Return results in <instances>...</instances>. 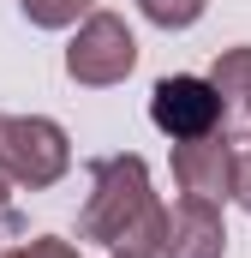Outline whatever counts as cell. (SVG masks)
I'll use <instances>...</instances> for the list:
<instances>
[{
    "mask_svg": "<svg viewBox=\"0 0 251 258\" xmlns=\"http://www.w3.org/2000/svg\"><path fill=\"white\" fill-rule=\"evenodd\" d=\"M162 198L150 186V162L144 156H96L90 162V198L78 210V240H96L108 252H138L150 240V222H156Z\"/></svg>",
    "mask_w": 251,
    "mask_h": 258,
    "instance_id": "obj_1",
    "label": "cell"
},
{
    "mask_svg": "<svg viewBox=\"0 0 251 258\" xmlns=\"http://www.w3.org/2000/svg\"><path fill=\"white\" fill-rule=\"evenodd\" d=\"M72 174V138L48 114H0V180L48 192Z\"/></svg>",
    "mask_w": 251,
    "mask_h": 258,
    "instance_id": "obj_2",
    "label": "cell"
},
{
    "mask_svg": "<svg viewBox=\"0 0 251 258\" xmlns=\"http://www.w3.org/2000/svg\"><path fill=\"white\" fill-rule=\"evenodd\" d=\"M138 66V36L120 12H84L72 24V42H66V78L84 84V90H108V84H126Z\"/></svg>",
    "mask_w": 251,
    "mask_h": 258,
    "instance_id": "obj_3",
    "label": "cell"
},
{
    "mask_svg": "<svg viewBox=\"0 0 251 258\" xmlns=\"http://www.w3.org/2000/svg\"><path fill=\"white\" fill-rule=\"evenodd\" d=\"M227 252V222H221V204H203V198H174L156 210L150 222V240L132 258H221Z\"/></svg>",
    "mask_w": 251,
    "mask_h": 258,
    "instance_id": "obj_4",
    "label": "cell"
},
{
    "mask_svg": "<svg viewBox=\"0 0 251 258\" xmlns=\"http://www.w3.org/2000/svg\"><path fill=\"white\" fill-rule=\"evenodd\" d=\"M150 120L162 138H203V132H221L227 120V108H221V96H215V84L209 78H197V72H174V78H156V90H150Z\"/></svg>",
    "mask_w": 251,
    "mask_h": 258,
    "instance_id": "obj_5",
    "label": "cell"
},
{
    "mask_svg": "<svg viewBox=\"0 0 251 258\" xmlns=\"http://www.w3.org/2000/svg\"><path fill=\"white\" fill-rule=\"evenodd\" d=\"M233 132H203V138H180L174 144V186L180 198H203V204H227L233 192Z\"/></svg>",
    "mask_w": 251,
    "mask_h": 258,
    "instance_id": "obj_6",
    "label": "cell"
},
{
    "mask_svg": "<svg viewBox=\"0 0 251 258\" xmlns=\"http://www.w3.org/2000/svg\"><path fill=\"white\" fill-rule=\"evenodd\" d=\"M209 84H215V96H221L227 114H251V42L221 48L215 66H209Z\"/></svg>",
    "mask_w": 251,
    "mask_h": 258,
    "instance_id": "obj_7",
    "label": "cell"
},
{
    "mask_svg": "<svg viewBox=\"0 0 251 258\" xmlns=\"http://www.w3.org/2000/svg\"><path fill=\"white\" fill-rule=\"evenodd\" d=\"M18 12L36 30H72L84 12H96V0H18Z\"/></svg>",
    "mask_w": 251,
    "mask_h": 258,
    "instance_id": "obj_8",
    "label": "cell"
},
{
    "mask_svg": "<svg viewBox=\"0 0 251 258\" xmlns=\"http://www.w3.org/2000/svg\"><path fill=\"white\" fill-rule=\"evenodd\" d=\"M138 12H144L156 30H191V24L209 12V0H138Z\"/></svg>",
    "mask_w": 251,
    "mask_h": 258,
    "instance_id": "obj_9",
    "label": "cell"
},
{
    "mask_svg": "<svg viewBox=\"0 0 251 258\" xmlns=\"http://www.w3.org/2000/svg\"><path fill=\"white\" fill-rule=\"evenodd\" d=\"M0 258H84L72 240H60V234H36V240H18L12 252H0Z\"/></svg>",
    "mask_w": 251,
    "mask_h": 258,
    "instance_id": "obj_10",
    "label": "cell"
},
{
    "mask_svg": "<svg viewBox=\"0 0 251 258\" xmlns=\"http://www.w3.org/2000/svg\"><path fill=\"white\" fill-rule=\"evenodd\" d=\"M227 198L251 216V144H239V156H233V192H227Z\"/></svg>",
    "mask_w": 251,
    "mask_h": 258,
    "instance_id": "obj_11",
    "label": "cell"
},
{
    "mask_svg": "<svg viewBox=\"0 0 251 258\" xmlns=\"http://www.w3.org/2000/svg\"><path fill=\"white\" fill-rule=\"evenodd\" d=\"M12 228H18V210H12V186L0 180V240H6Z\"/></svg>",
    "mask_w": 251,
    "mask_h": 258,
    "instance_id": "obj_12",
    "label": "cell"
},
{
    "mask_svg": "<svg viewBox=\"0 0 251 258\" xmlns=\"http://www.w3.org/2000/svg\"><path fill=\"white\" fill-rule=\"evenodd\" d=\"M108 258H132V252H108Z\"/></svg>",
    "mask_w": 251,
    "mask_h": 258,
    "instance_id": "obj_13",
    "label": "cell"
}]
</instances>
